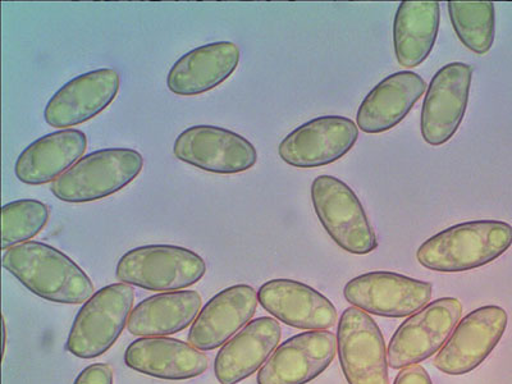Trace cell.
<instances>
[{"label":"cell","mask_w":512,"mask_h":384,"mask_svg":"<svg viewBox=\"0 0 512 384\" xmlns=\"http://www.w3.org/2000/svg\"><path fill=\"white\" fill-rule=\"evenodd\" d=\"M315 214L342 250L367 255L378 248L376 232L358 196L333 176L315 178L310 189Z\"/></svg>","instance_id":"6"},{"label":"cell","mask_w":512,"mask_h":384,"mask_svg":"<svg viewBox=\"0 0 512 384\" xmlns=\"http://www.w3.org/2000/svg\"><path fill=\"white\" fill-rule=\"evenodd\" d=\"M509 315L497 305L482 306L465 315L434 358L447 376H464L477 369L504 337Z\"/></svg>","instance_id":"9"},{"label":"cell","mask_w":512,"mask_h":384,"mask_svg":"<svg viewBox=\"0 0 512 384\" xmlns=\"http://www.w3.org/2000/svg\"><path fill=\"white\" fill-rule=\"evenodd\" d=\"M241 52L232 41H217L190 50L173 64L167 88L178 96H196L218 88L239 67Z\"/></svg>","instance_id":"20"},{"label":"cell","mask_w":512,"mask_h":384,"mask_svg":"<svg viewBox=\"0 0 512 384\" xmlns=\"http://www.w3.org/2000/svg\"><path fill=\"white\" fill-rule=\"evenodd\" d=\"M2 264L32 294L52 303L79 305L95 294L84 269L44 242L29 241L9 248Z\"/></svg>","instance_id":"1"},{"label":"cell","mask_w":512,"mask_h":384,"mask_svg":"<svg viewBox=\"0 0 512 384\" xmlns=\"http://www.w3.org/2000/svg\"><path fill=\"white\" fill-rule=\"evenodd\" d=\"M337 351L347 383L390 384L386 342L370 314L355 306L341 314Z\"/></svg>","instance_id":"8"},{"label":"cell","mask_w":512,"mask_h":384,"mask_svg":"<svg viewBox=\"0 0 512 384\" xmlns=\"http://www.w3.org/2000/svg\"><path fill=\"white\" fill-rule=\"evenodd\" d=\"M461 315L463 305L456 297L434 300L410 315L393 333L387 349L388 365L401 370L437 354L454 332Z\"/></svg>","instance_id":"7"},{"label":"cell","mask_w":512,"mask_h":384,"mask_svg":"<svg viewBox=\"0 0 512 384\" xmlns=\"http://www.w3.org/2000/svg\"><path fill=\"white\" fill-rule=\"evenodd\" d=\"M73 384H114L111 365L98 363L82 370Z\"/></svg>","instance_id":"27"},{"label":"cell","mask_w":512,"mask_h":384,"mask_svg":"<svg viewBox=\"0 0 512 384\" xmlns=\"http://www.w3.org/2000/svg\"><path fill=\"white\" fill-rule=\"evenodd\" d=\"M258 304V292L249 285L231 286L218 292L200 310L187 341L204 352L223 347L248 326Z\"/></svg>","instance_id":"16"},{"label":"cell","mask_w":512,"mask_h":384,"mask_svg":"<svg viewBox=\"0 0 512 384\" xmlns=\"http://www.w3.org/2000/svg\"><path fill=\"white\" fill-rule=\"evenodd\" d=\"M7 345V326L6 319L3 318V352H6Z\"/></svg>","instance_id":"29"},{"label":"cell","mask_w":512,"mask_h":384,"mask_svg":"<svg viewBox=\"0 0 512 384\" xmlns=\"http://www.w3.org/2000/svg\"><path fill=\"white\" fill-rule=\"evenodd\" d=\"M120 88L121 76L114 68L84 73L68 81L50 98L44 120L61 130L80 126L103 113L117 98Z\"/></svg>","instance_id":"14"},{"label":"cell","mask_w":512,"mask_h":384,"mask_svg":"<svg viewBox=\"0 0 512 384\" xmlns=\"http://www.w3.org/2000/svg\"><path fill=\"white\" fill-rule=\"evenodd\" d=\"M143 169V155L135 149L96 150L54 181L50 191L64 203H91L125 189Z\"/></svg>","instance_id":"3"},{"label":"cell","mask_w":512,"mask_h":384,"mask_svg":"<svg viewBox=\"0 0 512 384\" xmlns=\"http://www.w3.org/2000/svg\"><path fill=\"white\" fill-rule=\"evenodd\" d=\"M358 139L359 127L350 118L318 117L288 134L278 146V155L291 167H324L344 158Z\"/></svg>","instance_id":"13"},{"label":"cell","mask_w":512,"mask_h":384,"mask_svg":"<svg viewBox=\"0 0 512 384\" xmlns=\"http://www.w3.org/2000/svg\"><path fill=\"white\" fill-rule=\"evenodd\" d=\"M440 21V3H400L392 32L395 56L401 67H418L429 57L436 44Z\"/></svg>","instance_id":"24"},{"label":"cell","mask_w":512,"mask_h":384,"mask_svg":"<svg viewBox=\"0 0 512 384\" xmlns=\"http://www.w3.org/2000/svg\"><path fill=\"white\" fill-rule=\"evenodd\" d=\"M134 303V286L120 282L100 288L73 320L67 351L76 358L94 359L111 350L127 327Z\"/></svg>","instance_id":"4"},{"label":"cell","mask_w":512,"mask_h":384,"mask_svg":"<svg viewBox=\"0 0 512 384\" xmlns=\"http://www.w3.org/2000/svg\"><path fill=\"white\" fill-rule=\"evenodd\" d=\"M88 148V137L80 130H58L40 137L17 158L15 175L22 184L39 186L57 181L71 169Z\"/></svg>","instance_id":"22"},{"label":"cell","mask_w":512,"mask_h":384,"mask_svg":"<svg viewBox=\"0 0 512 384\" xmlns=\"http://www.w3.org/2000/svg\"><path fill=\"white\" fill-rule=\"evenodd\" d=\"M427 89V82L418 73H393L365 96L356 113V125L365 134L392 130L405 120Z\"/></svg>","instance_id":"21"},{"label":"cell","mask_w":512,"mask_h":384,"mask_svg":"<svg viewBox=\"0 0 512 384\" xmlns=\"http://www.w3.org/2000/svg\"><path fill=\"white\" fill-rule=\"evenodd\" d=\"M258 300L278 322L304 331H328L338 320L331 300L303 282L282 278L265 282Z\"/></svg>","instance_id":"17"},{"label":"cell","mask_w":512,"mask_h":384,"mask_svg":"<svg viewBox=\"0 0 512 384\" xmlns=\"http://www.w3.org/2000/svg\"><path fill=\"white\" fill-rule=\"evenodd\" d=\"M50 210L35 199H22L3 205L2 250L29 242L47 226Z\"/></svg>","instance_id":"26"},{"label":"cell","mask_w":512,"mask_h":384,"mask_svg":"<svg viewBox=\"0 0 512 384\" xmlns=\"http://www.w3.org/2000/svg\"><path fill=\"white\" fill-rule=\"evenodd\" d=\"M512 245V226L495 219H480L448 227L424 241L416 259L429 271L460 273L484 267Z\"/></svg>","instance_id":"2"},{"label":"cell","mask_w":512,"mask_h":384,"mask_svg":"<svg viewBox=\"0 0 512 384\" xmlns=\"http://www.w3.org/2000/svg\"><path fill=\"white\" fill-rule=\"evenodd\" d=\"M393 384H433V382L427 370L422 365L416 364L401 369Z\"/></svg>","instance_id":"28"},{"label":"cell","mask_w":512,"mask_h":384,"mask_svg":"<svg viewBox=\"0 0 512 384\" xmlns=\"http://www.w3.org/2000/svg\"><path fill=\"white\" fill-rule=\"evenodd\" d=\"M282 338L281 324L271 317H260L241 329L219 350L214 374L221 384H237L253 376L271 358Z\"/></svg>","instance_id":"19"},{"label":"cell","mask_w":512,"mask_h":384,"mask_svg":"<svg viewBox=\"0 0 512 384\" xmlns=\"http://www.w3.org/2000/svg\"><path fill=\"white\" fill-rule=\"evenodd\" d=\"M125 364L144 376L187 381L203 376L210 361L204 351L189 342L171 337H143L127 347Z\"/></svg>","instance_id":"18"},{"label":"cell","mask_w":512,"mask_h":384,"mask_svg":"<svg viewBox=\"0 0 512 384\" xmlns=\"http://www.w3.org/2000/svg\"><path fill=\"white\" fill-rule=\"evenodd\" d=\"M207 263L199 254L175 245H146L118 260L117 280L154 292L185 290L203 280Z\"/></svg>","instance_id":"5"},{"label":"cell","mask_w":512,"mask_h":384,"mask_svg":"<svg viewBox=\"0 0 512 384\" xmlns=\"http://www.w3.org/2000/svg\"><path fill=\"white\" fill-rule=\"evenodd\" d=\"M337 354V336L306 331L277 347L259 370L258 384H306L326 370Z\"/></svg>","instance_id":"15"},{"label":"cell","mask_w":512,"mask_h":384,"mask_svg":"<svg viewBox=\"0 0 512 384\" xmlns=\"http://www.w3.org/2000/svg\"><path fill=\"white\" fill-rule=\"evenodd\" d=\"M181 162L216 175H237L258 162L255 146L227 128L200 125L186 128L173 144Z\"/></svg>","instance_id":"10"},{"label":"cell","mask_w":512,"mask_h":384,"mask_svg":"<svg viewBox=\"0 0 512 384\" xmlns=\"http://www.w3.org/2000/svg\"><path fill=\"white\" fill-rule=\"evenodd\" d=\"M473 67L455 62L434 75L425 94L420 130L425 143L441 146L455 136L468 108Z\"/></svg>","instance_id":"12"},{"label":"cell","mask_w":512,"mask_h":384,"mask_svg":"<svg viewBox=\"0 0 512 384\" xmlns=\"http://www.w3.org/2000/svg\"><path fill=\"white\" fill-rule=\"evenodd\" d=\"M452 27L464 47L484 56L495 43L496 11L491 2H448Z\"/></svg>","instance_id":"25"},{"label":"cell","mask_w":512,"mask_h":384,"mask_svg":"<svg viewBox=\"0 0 512 384\" xmlns=\"http://www.w3.org/2000/svg\"><path fill=\"white\" fill-rule=\"evenodd\" d=\"M433 285L395 272H369L347 282V303L386 318H405L431 303Z\"/></svg>","instance_id":"11"},{"label":"cell","mask_w":512,"mask_h":384,"mask_svg":"<svg viewBox=\"0 0 512 384\" xmlns=\"http://www.w3.org/2000/svg\"><path fill=\"white\" fill-rule=\"evenodd\" d=\"M203 299L196 291L163 292L137 304L128 319L131 335L167 337L185 331L194 324Z\"/></svg>","instance_id":"23"}]
</instances>
